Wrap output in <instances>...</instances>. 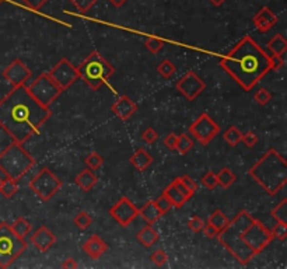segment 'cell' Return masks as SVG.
Masks as SVG:
<instances>
[{"instance_id": "cell-37", "label": "cell", "mask_w": 287, "mask_h": 269, "mask_svg": "<svg viewBox=\"0 0 287 269\" xmlns=\"http://www.w3.org/2000/svg\"><path fill=\"white\" fill-rule=\"evenodd\" d=\"M155 206L158 208V211L163 213V214H166V213H168L170 211H171V208H172V203H171V201L167 198V195L163 192L157 199L154 201Z\"/></svg>"}, {"instance_id": "cell-25", "label": "cell", "mask_w": 287, "mask_h": 269, "mask_svg": "<svg viewBox=\"0 0 287 269\" xmlns=\"http://www.w3.org/2000/svg\"><path fill=\"white\" fill-rule=\"evenodd\" d=\"M11 230L14 231V234L19 235V237H27V235L30 234V231H31V229H33V224L30 223L27 219H24V217H19L17 220H14V223L10 224Z\"/></svg>"}, {"instance_id": "cell-47", "label": "cell", "mask_w": 287, "mask_h": 269, "mask_svg": "<svg viewBox=\"0 0 287 269\" xmlns=\"http://www.w3.org/2000/svg\"><path fill=\"white\" fill-rule=\"evenodd\" d=\"M202 231H203V234L205 237H208V238H216L217 235H219V230L214 227V226H211L210 223L203 224V229H202Z\"/></svg>"}, {"instance_id": "cell-13", "label": "cell", "mask_w": 287, "mask_h": 269, "mask_svg": "<svg viewBox=\"0 0 287 269\" xmlns=\"http://www.w3.org/2000/svg\"><path fill=\"white\" fill-rule=\"evenodd\" d=\"M112 219L122 227H128L139 216V209L129 198L123 196L110 209Z\"/></svg>"}, {"instance_id": "cell-46", "label": "cell", "mask_w": 287, "mask_h": 269, "mask_svg": "<svg viewBox=\"0 0 287 269\" xmlns=\"http://www.w3.org/2000/svg\"><path fill=\"white\" fill-rule=\"evenodd\" d=\"M22 3L28 7V9H31V10H39L42 6H45L49 0H21Z\"/></svg>"}, {"instance_id": "cell-33", "label": "cell", "mask_w": 287, "mask_h": 269, "mask_svg": "<svg viewBox=\"0 0 287 269\" xmlns=\"http://www.w3.org/2000/svg\"><path fill=\"white\" fill-rule=\"evenodd\" d=\"M73 223L75 226H77V229L80 230H87L93 223V219L87 212H78L73 219Z\"/></svg>"}, {"instance_id": "cell-26", "label": "cell", "mask_w": 287, "mask_h": 269, "mask_svg": "<svg viewBox=\"0 0 287 269\" xmlns=\"http://www.w3.org/2000/svg\"><path fill=\"white\" fill-rule=\"evenodd\" d=\"M17 192H19V181L7 178V177H6V179H3L1 187H0V193L6 199H11Z\"/></svg>"}, {"instance_id": "cell-12", "label": "cell", "mask_w": 287, "mask_h": 269, "mask_svg": "<svg viewBox=\"0 0 287 269\" xmlns=\"http://www.w3.org/2000/svg\"><path fill=\"white\" fill-rule=\"evenodd\" d=\"M175 89L189 101H193L206 89V83L192 70L187 72L175 84Z\"/></svg>"}, {"instance_id": "cell-21", "label": "cell", "mask_w": 287, "mask_h": 269, "mask_svg": "<svg viewBox=\"0 0 287 269\" xmlns=\"http://www.w3.org/2000/svg\"><path fill=\"white\" fill-rule=\"evenodd\" d=\"M164 193H166L167 198L172 203V208H175V209H181L189 201L185 195L181 193V191L178 190L177 185L172 181H171V184H168V187L164 190Z\"/></svg>"}, {"instance_id": "cell-17", "label": "cell", "mask_w": 287, "mask_h": 269, "mask_svg": "<svg viewBox=\"0 0 287 269\" xmlns=\"http://www.w3.org/2000/svg\"><path fill=\"white\" fill-rule=\"evenodd\" d=\"M111 111L114 112L115 116L119 118L121 121H126V119H129L132 116L134 112L137 111V105L128 96H121L118 100L112 104Z\"/></svg>"}, {"instance_id": "cell-1", "label": "cell", "mask_w": 287, "mask_h": 269, "mask_svg": "<svg viewBox=\"0 0 287 269\" xmlns=\"http://www.w3.org/2000/svg\"><path fill=\"white\" fill-rule=\"evenodd\" d=\"M51 115V108L34 100L25 86L13 87L0 101V128L21 145L41 131Z\"/></svg>"}, {"instance_id": "cell-32", "label": "cell", "mask_w": 287, "mask_h": 269, "mask_svg": "<svg viewBox=\"0 0 287 269\" xmlns=\"http://www.w3.org/2000/svg\"><path fill=\"white\" fill-rule=\"evenodd\" d=\"M157 72L160 73V76L164 78H170L172 75H175V72H177V66L171 62V60H168V59H164L158 67H157Z\"/></svg>"}, {"instance_id": "cell-43", "label": "cell", "mask_w": 287, "mask_h": 269, "mask_svg": "<svg viewBox=\"0 0 287 269\" xmlns=\"http://www.w3.org/2000/svg\"><path fill=\"white\" fill-rule=\"evenodd\" d=\"M258 140H259L258 134H254L252 131H249V132H247V134H243V137H241V142H243L247 147H254V146L258 143Z\"/></svg>"}, {"instance_id": "cell-52", "label": "cell", "mask_w": 287, "mask_h": 269, "mask_svg": "<svg viewBox=\"0 0 287 269\" xmlns=\"http://www.w3.org/2000/svg\"><path fill=\"white\" fill-rule=\"evenodd\" d=\"M108 1H110L112 6H115V7H122L128 0H108Z\"/></svg>"}, {"instance_id": "cell-4", "label": "cell", "mask_w": 287, "mask_h": 269, "mask_svg": "<svg viewBox=\"0 0 287 269\" xmlns=\"http://www.w3.org/2000/svg\"><path fill=\"white\" fill-rule=\"evenodd\" d=\"M248 175L256 181L268 195L275 196L286 185L287 163L275 149H269L252 167L248 170Z\"/></svg>"}, {"instance_id": "cell-6", "label": "cell", "mask_w": 287, "mask_h": 269, "mask_svg": "<svg viewBox=\"0 0 287 269\" xmlns=\"http://www.w3.org/2000/svg\"><path fill=\"white\" fill-rule=\"evenodd\" d=\"M78 78L90 89L98 90L115 73V67L97 51H93L77 66Z\"/></svg>"}, {"instance_id": "cell-19", "label": "cell", "mask_w": 287, "mask_h": 269, "mask_svg": "<svg viewBox=\"0 0 287 269\" xmlns=\"http://www.w3.org/2000/svg\"><path fill=\"white\" fill-rule=\"evenodd\" d=\"M153 161H154L153 156L149 154L143 147L137 149L132 156H131V158H129V163H131L137 171H146L147 168L153 164Z\"/></svg>"}, {"instance_id": "cell-20", "label": "cell", "mask_w": 287, "mask_h": 269, "mask_svg": "<svg viewBox=\"0 0 287 269\" xmlns=\"http://www.w3.org/2000/svg\"><path fill=\"white\" fill-rule=\"evenodd\" d=\"M75 182L77 184V187H80L81 190L86 191V192H89V191H91L94 187H96V185H97V182H98V177L94 174V171H93V170L86 168V170H81L77 175H76Z\"/></svg>"}, {"instance_id": "cell-53", "label": "cell", "mask_w": 287, "mask_h": 269, "mask_svg": "<svg viewBox=\"0 0 287 269\" xmlns=\"http://www.w3.org/2000/svg\"><path fill=\"white\" fill-rule=\"evenodd\" d=\"M210 1H211V4H213V6H216V7H220L221 4H223L226 0H210Z\"/></svg>"}, {"instance_id": "cell-23", "label": "cell", "mask_w": 287, "mask_h": 269, "mask_svg": "<svg viewBox=\"0 0 287 269\" xmlns=\"http://www.w3.org/2000/svg\"><path fill=\"white\" fill-rule=\"evenodd\" d=\"M139 216H142L149 224H154L155 222L160 220L163 213L158 211L154 201H150L147 202V203H144L143 206H142V209H139Z\"/></svg>"}, {"instance_id": "cell-51", "label": "cell", "mask_w": 287, "mask_h": 269, "mask_svg": "<svg viewBox=\"0 0 287 269\" xmlns=\"http://www.w3.org/2000/svg\"><path fill=\"white\" fill-rule=\"evenodd\" d=\"M78 264L73 259V258H66L65 261H63V264H62V268L65 269H75L77 268Z\"/></svg>"}, {"instance_id": "cell-50", "label": "cell", "mask_w": 287, "mask_h": 269, "mask_svg": "<svg viewBox=\"0 0 287 269\" xmlns=\"http://www.w3.org/2000/svg\"><path fill=\"white\" fill-rule=\"evenodd\" d=\"M270 60H272V70H279L280 67L285 65V62H283V56L270 55Z\"/></svg>"}, {"instance_id": "cell-40", "label": "cell", "mask_w": 287, "mask_h": 269, "mask_svg": "<svg viewBox=\"0 0 287 269\" xmlns=\"http://www.w3.org/2000/svg\"><path fill=\"white\" fill-rule=\"evenodd\" d=\"M72 1V4L77 9L80 13H87L90 11V9L98 1V0H70Z\"/></svg>"}, {"instance_id": "cell-48", "label": "cell", "mask_w": 287, "mask_h": 269, "mask_svg": "<svg viewBox=\"0 0 287 269\" xmlns=\"http://www.w3.org/2000/svg\"><path fill=\"white\" fill-rule=\"evenodd\" d=\"M177 139L178 134H168L164 137V145H166L167 149L170 150H175V146H177Z\"/></svg>"}, {"instance_id": "cell-22", "label": "cell", "mask_w": 287, "mask_h": 269, "mask_svg": "<svg viewBox=\"0 0 287 269\" xmlns=\"http://www.w3.org/2000/svg\"><path fill=\"white\" fill-rule=\"evenodd\" d=\"M158 233L155 231L154 229H153V224H149V226H146L144 229H142L137 235H136V238H137V241L142 244L146 248H150V247H153L158 241Z\"/></svg>"}, {"instance_id": "cell-8", "label": "cell", "mask_w": 287, "mask_h": 269, "mask_svg": "<svg viewBox=\"0 0 287 269\" xmlns=\"http://www.w3.org/2000/svg\"><path fill=\"white\" fill-rule=\"evenodd\" d=\"M25 87L34 100L44 107H49L63 93L48 73H42L41 76L35 78L30 86H25Z\"/></svg>"}, {"instance_id": "cell-29", "label": "cell", "mask_w": 287, "mask_h": 269, "mask_svg": "<svg viewBox=\"0 0 287 269\" xmlns=\"http://www.w3.org/2000/svg\"><path fill=\"white\" fill-rule=\"evenodd\" d=\"M193 145H195V142H193V139L188 134H178L175 150H178L181 154H187V153H189L192 150Z\"/></svg>"}, {"instance_id": "cell-38", "label": "cell", "mask_w": 287, "mask_h": 269, "mask_svg": "<svg viewBox=\"0 0 287 269\" xmlns=\"http://www.w3.org/2000/svg\"><path fill=\"white\" fill-rule=\"evenodd\" d=\"M286 199L282 201L276 208L272 211V216L276 219V222H285L286 223V217H287V212H286Z\"/></svg>"}, {"instance_id": "cell-7", "label": "cell", "mask_w": 287, "mask_h": 269, "mask_svg": "<svg viewBox=\"0 0 287 269\" xmlns=\"http://www.w3.org/2000/svg\"><path fill=\"white\" fill-rule=\"evenodd\" d=\"M25 250L24 238L14 234L10 224L0 223V268H9Z\"/></svg>"}, {"instance_id": "cell-41", "label": "cell", "mask_w": 287, "mask_h": 269, "mask_svg": "<svg viewBox=\"0 0 287 269\" xmlns=\"http://www.w3.org/2000/svg\"><path fill=\"white\" fill-rule=\"evenodd\" d=\"M157 139H158V134H157V131H154L153 128L144 129V132L142 134V140H143L144 143H147V145H153Z\"/></svg>"}, {"instance_id": "cell-27", "label": "cell", "mask_w": 287, "mask_h": 269, "mask_svg": "<svg viewBox=\"0 0 287 269\" xmlns=\"http://www.w3.org/2000/svg\"><path fill=\"white\" fill-rule=\"evenodd\" d=\"M216 175L219 179V185H221L223 188H230L232 184L237 181V175L229 167L221 168L219 174H216Z\"/></svg>"}, {"instance_id": "cell-10", "label": "cell", "mask_w": 287, "mask_h": 269, "mask_svg": "<svg viewBox=\"0 0 287 269\" xmlns=\"http://www.w3.org/2000/svg\"><path fill=\"white\" fill-rule=\"evenodd\" d=\"M220 132V126L209 116V114H200L198 119L189 126V134H192L200 145L210 143Z\"/></svg>"}, {"instance_id": "cell-36", "label": "cell", "mask_w": 287, "mask_h": 269, "mask_svg": "<svg viewBox=\"0 0 287 269\" xmlns=\"http://www.w3.org/2000/svg\"><path fill=\"white\" fill-rule=\"evenodd\" d=\"M202 185L205 187V188H208V190H214L217 185H219V179H217V175H216V173H213V171H208L203 177H202Z\"/></svg>"}, {"instance_id": "cell-11", "label": "cell", "mask_w": 287, "mask_h": 269, "mask_svg": "<svg viewBox=\"0 0 287 269\" xmlns=\"http://www.w3.org/2000/svg\"><path fill=\"white\" fill-rule=\"evenodd\" d=\"M48 75L52 77V80L60 87L62 91L70 89L75 84V81L78 80L77 67L73 66L72 62L66 58L60 59L55 66L48 72Z\"/></svg>"}, {"instance_id": "cell-2", "label": "cell", "mask_w": 287, "mask_h": 269, "mask_svg": "<svg viewBox=\"0 0 287 269\" xmlns=\"http://www.w3.org/2000/svg\"><path fill=\"white\" fill-rule=\"evenodd\" d=\"M216 238L240 264L248 265L255 255L272 243L273 235L265 224L256 220L248 211H241Z\"/></svg>"}, {"instance_id": "cell-24", "label": "cell", "mask_w": 287, "mask_h": 269, "mask_svg": "<svg viewBox=\"0 0 287 269\" xmlns=\"http://www.w3.org/2000/svg\"><path fill=\"white\" fill-rule=\"evenodd\" d=\"M268 48L272 52V55L283 56L287 51V41L286 38L282 34H276L269 42H268Z\"/></svg>"}, {"instance_id": "cell-42", "label": "cell", "mask_w": 287, "mask_h": 269, "mask_svg": "<svg viewBox=\"0 0 287 269\" xmlns=\"http://www.w3.org/2000/svg\"><path fill=\"white\" fill-rule=\"evenodd\" d=\"M150 258H152V261L154 262L157 267H163V265H166L167 261H168V257H167V254L163 251V250H157V251H154Z\"/></svg>"}, {"instance_id": "cell-14", "label": "cell", "mask_w": 287, "mask_h": 269, "mask_svg": "<svg viewBox=\"0 0 287 269\" xmlns=\"http://www.w3.org/2000/svg\"><path fill=\"white\" fill-rule=\"evenodd\" d=\"M33 73L25 63L20 59H14L9 66L3 70V77L10 83L13 87L27 86V81L31 78Z\"/></svg>"}, {"instance_id": "cell-49", "label": "cell", "mask_w": 287, "mask_h": 269, "mask_svg": "<svg viewBox=\"0 0 287 269\" xmlns=\"http://www.w3.org/2000/svg\"><path fill=\"white\" fill-rule=\"evenodd\" d=\"M172 182H174V184L177 185V188L179 191H181V193H182V195H185V196H187L188 199H191V198L193 196V193H192V192H191V191H189L188 188H187V187H185V185H184V184L181 182V179H179V177H177V178L174 179Z\"/></svg>"}, {"instance_id": "cell-31", "label": "cell", "mask_w": 287, "mask_h": 269, "mask_svg": "<svg viewBox=\"0 0 287 269\" xmlns=\"http://www.w3.org/2000/svg\"><path fill=\"white\" fill-rule=\"evenodd\" d=\"M84 164H86V167L87 168L96 171V170H99V168L102 167V164H104V157L101 156L99 153H97V152H91L89 156L84 158Z\"/></svg>"}, {"instance_id": "cell-44", "label": "cell", "mask_w": 287, "mask_h": 269, "mask_svg": "<svg viewBox=\"0 0 287 269\" xmlns=\"http://www.w3.org/2000/svg\"><path fill=\"white\" fill-rule=\"evenodd\" d=\"M203 224H205L203 219H202V217H198V216H192V217L188 220V227L192 230V231H195V233L202 231Z\"/></svg>"}, {"instance_id": "cell-54", "label": "cell", "mask_w": 287, "mask_h": 269, "mask_svg": "<svg viewBox=\"0 0 287 269\" xmlns=\"http://www.w3.org/2000/svg\"><path fill=\"white\" fill-rule=\"evenodd\" d=\"M1 182H3V179L0 178V187H1Z\"/></svg>"}, {"instance_id": "cell-30", "label": "cell", "mask_w": 287, "mask_h": 269, "mask_svg": "<svg viewBox=\"0 0 287 269\" xmlns=\"http://www.w3.org/2000/svg\"><path fill=\"white\" fill-rule=\"evenodd\" d=\"M223 137H224V140H226L229 145L231 146V147H235V146L241 142L243 132H241L237 126H234V125H232V126H230V128L224 132Z\"/></svg>"}, {"instance_id": "cell-15", "label": "cell", "mask_w": 287, "mask_h": 269, "mask_svg": "<svg viewBox=\"0 0 287 269\" xmlns=\"http://www.w3.org/2000/svg\"><path fill=\"white\" fill-rule=\"evenodd\" d=\"M31 241L39 252H48L52 247L55 246L56 235L46 226H41L33 234Z\"/></svg>"}, {"instance_id": "cell-3", "label": "cell", "mask_w": 287, "mask_h": 269, "mask_svg": "<svg viewBox=\"0 0 287 269\" xmlns=\"http://www.w3.org/2000/svg\"><path fill=\"white\" fill-rule=\"evenodd\" d=\"M220 66L241 89L249 91L272 70V60L265 49L248 35L221 58Z\"/></svg>"}, {"instance_id": "cell-55", "label": "cell", "mask_w": 287, "mask_h": 269, "mask_svg": "<svg viewBox=\"0 0 287 269\" xmlns=\"http://www.w3.org/2000/svg\"><path fill=\"white\" fill-rule=\"evenodd\" d=\"M3 1H4V0H0V4H1V3H3Z\"/></svg>"}, {"instance_id": "cell-16", "label": "cell", "mask_w": 287, "mask_h": 269, "mask_svg": "<svg viewBox=\"0 0 287 269\" xmlns=\"http://www.w3.org/2000/svg\"><path fill=\"white\" fill-rule=\"evenodd\" d=\"M252 21H254L255 28L259 33H268L270 28H273L276 25L279 19H277L276 14L270 10L269 7H262L261 10L255 14Z\"/></svg>"}, {"instance_id": "cell-34", "label": "cell", "mask_w": 287, "mask_h": 269, "mask_svg": "<svg viewBox=\"0 0 287 269\" xmlns=\"http://www.w3.org/2000/svg\"><path fill=\"white\" fill-rule=\"evenodd\" d=\"M144 46L149 52H152L153 55L158 54L163 48H164V41L160 39V38H155V37H152V38H147L144 41Z\"/></svg>"}, {"instance_id": "cell-28", "label": "cell", "mask_w": 287, "mask_h": 269, "mask_svg": "<svg viewBox=\"0 0 287 269\" xmlns=\"http://www.w3.org/2000/svg\"><path fill=\"white\" fill-rule=\"evenodd\" d=\"M229 222H230V219H229L224 213L221 212L220 209L214 211V212L209 216V219H208V223H210L211 226H214L219 231H221V230L229 224Z\"/></svg>"}, {"instance_id": "cell-35", "label": "cell", "mask_w": 287, "mask_h": 269, "mask_svg": "<svg viewBox=\"0 0 287 269\" xmlns=\"http://www.w3.org/2000/svg\"><path fill=\"white\" fill-rule=\"evenodd\" d=\"M270 233L273 235V238H276L279 241H285L287 237V223L276 222V224L273 226V229L270 230Z\"/></svg>"}, {"instance_id": "cell-18", "label": "cell", "mask_w": 287, "mask_h": 269, "mask_svg": "<svg viewBox=\"0 0 287 269\" xmlns=\"http://www.w3.org/2000/svg\"><path fill=\"white\" fill-rule=\"evenodd\" d=\"M108 250V244L99 237V235H91L89 240L83 244V251L93 259L101 258Z\"/></svg>"}, {"instance_id": "cell-5", "label": "cell", "mask_w": 287, "mask_h": 269, "mask_svg": "<svg viewBox=\"0 0 287 269\" xmlns=\"http://www.w3.org/2000/svg\"><path fill=\"white\" fill-rule=\"evenodd\" d=\"M35 166L34 158L21 143L13 142L0 153V171L7 178L20 179Z\"/></svg>"}, {"instance_id": "cell-45", "label": "cell", "mask_w": 287, "mask_h": 269, "mask_svg": "<svg viewBox=\"0 0 287 269\" xmlns=\"http://www.w3.org/2000/svg\"><path fill=\"white\" fill-rule=\"evenodd\" d=\"M179 179H181V182H182V184H184V185H185V187H187V188H188L193 195L196 193V191H198V184H196L193 179L191 178L189 175H182V177H179Z\"/></svg>"}, {"instance_id": "cell-9", "label": "cell", "mask_w": 287, "mask_h": 269, "mask_svg": "<svg viewBox=\"0 0 287 269\" xmlns=\"http://www.w3.org/2000/svg\"><path fill=\"white\" fill-rule=\"evenodd\" d=\"M28 187L41 201H49L56 195V192L62 188V181L48 167L41 168L34 177Z\"/></svg>"}, {"instance_id": "cell-39", "label": "cell", "mask_w": 287, "mask_h": 269, "mask_svg": "<svg viewBox=\"0 0 287 269\" xmlns=\"http://www.w3.org/2000/svg\"><path fill=\"white\" fill-rule=\"evenodd\" d=\"M254 100L259 104V105H266L272 100V94L268 89H259L254 96Z\"/></svg>"}]
</instances>
